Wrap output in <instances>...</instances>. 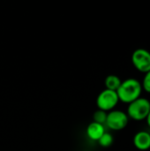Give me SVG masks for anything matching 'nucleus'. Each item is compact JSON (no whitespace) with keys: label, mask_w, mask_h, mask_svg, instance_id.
I'll return each instance as SVG.
<instances>
[{"label":"nucleus","mask_w":150,"mask_h":151,"mask_svg":"<svg viewBox=\"0 0 150 151\" xmlns=\"http://www.w3.org/2000/svg\"><path fill=\"white\" fill-rule=\"evenodd\" d=\"M146 120H147L148 126L150 127V111L149 113V115H148V117H147V119H146Z\"/></svg>","instance_id":"obj_12"},{"label":"nucleus","mask_w":150,"mask_h":151,"mask_svg":"<svg viewBox=\"0 0 150 151\" xmlns=\"http://www.w3.org/2000/svg\"><path fill=\"white\" fill-rule=\"evenodd\" d=\"M132 63L141 73H147L150 71V52L146 49H137L133 52Z\"/></svg>","instance_id":"obj_5"},{"label":"nucleus","mask_w":150,"mask_h":151,"mask_svg":"<svg viewBox=\"0 0 150 151\" xmlns=\"http://www.w3.org/2000/svg\"><path fill=\"white\" fill-rule=\"evenodd\" d=\"M129 118L126 112L118 110H113L108 112L105 125L111 130L120 131L126 127Z\"/></svg>","instance_id":"obj_4"},{"label":"nucleus","mask_w":150,"mask_h":151,"mask_svg":"<svg viewBox=\"0 0 150 151\" xmlns=\"http://www.w3.org/2000/svg\"><path fill=\"white\" fill-rule=\"evenodd\" d=\"M107 114L108 112L101 111V110H97L96 111H95L94 115H93V121L101 125H105L106 119H107Z\"/></svg>","instance_id":"obj_10"},{"label":"nucleus","mask_w":150,"mask_h":151,"mask_svg":"<svg viewBox=\"0 0 150 151\" xmlns=\"http://www.w3.org/2000/svg\"><path fill=\"white\" fill-rule=\"evenodd\" d=\"M97 142H98L99 145L102 146L103 148H108L111 145H112V143L114 142V138L110 133L105 132Z\"/></svg>","instance_id":"obj_9"},{"label":"nucleus","mask_w":150,"mask_h":151,"mask_svg":"<svg viewBox=\"0 0 150 151\" xmlns=\"http://www.w3.org/2000/svg\"><path fill=\"white\" fill-rule=\"evenodd\" d=\"M141 86H142V89H144L147 93L150 94V71L145 73Z\"/></svg>","instance_id":"obj_11"},{"label":"nucleus","mask_w":150,"mask_h":151,"mask_svg":"<svg viewBox=\"0 0 150 151\" xmlns=\"http://www.w3.org/2000/svg\"><path fill=\"white\" fill-rule=\"evenodd\" d=\"M121 82H122V81L120 80V78L118 76H117V75H114V74L108 75L105 78V81H104L106 89L116 91V92L118 89V88L120 87Z\"/></svg>","instance_id":"obj_8"},{"label":"nucleus","mask_w":150,"mask_h":151,"mask_svg":"<svg viewBox=\"0 0 150 151\" xmlns=\"http://www.w3.org/2000/svg\"><path fill=\"white\" fill-rule=\"evenodd\" d=\"M142 90L141 83L138 80L129 78L121 82L120 87L117 90V94L119 101L129 104L141 97Z\"/></svg>","instance_id":"obj_1"},{"label":"nucleus","mask_w":150,"mask_h":151,"mask_svg":"<svg viewBox=\"0 0 150 151\" xmlns=\"http://www.w3.org/2000/svg\"><path fill=\"white\" fill-rule=\"evenodd\" d=\"M118 102L119 99L117 92L106 88L103 90L96 98V105L98 107V110L106 112L113 111V109L117 106Z\"/></svg>","instance_id":"obj_3"},{"label":"nucleus","mask_w":150,"mask_h":151,"mask_svg":"<svg viewBox=\"0 0 150 151\" xmlns=\"http://www.w3.org/2000/svg\"><path fill=\"white\" fill-rule=\"evenodd\" d=\"M149 111V101L144 97H139L138 99L128 104L126 114L128 118L135 121H141L147 119Z\"/></svg>","instance_id":"obj_2"},{"label":"nucleus","mask_w":150,"mask_h":151,"mask_svg":"<svg viewBox=\"0 0 150 151\" xmlns=\"http://www.w3.org/2000/svg\"><path fill=\"white\" fill-rule=\"evenodd\" d=\"M104 133V126L94 121L91 122L87 127V135L93 141H98Z\"/></svg>","instance_id":"obj_7"},{"label":"nucleus","mask_w":150,"mask_h":151,"mask_svg":"<svg viewBox=\"0 0 150 151\" xmlns=\"http://www.w3.org/2000/svg\"><path fill=\"white\" fill-rule=\"evenodd\" d=\"M133 144L139 150L146 151L150 149V134L146 131H140L133 137Z\"/></svg>","instance_id":"obj_6"}]
</instances>
